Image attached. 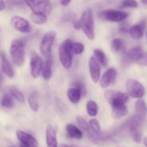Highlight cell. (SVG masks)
Here are the masks:
<instances>
[{
  "mask_svg": "<svg viewBox=\"0 0 147 147\" xmlns=\"http://www.w3.org/2000/svg\"><path fill=\"white\" fill-rule=\"evenodd\" d=\"M56 38V32L54 30L47 32L42 38L40 44V53L46 58L50 57L52 47Z\"/></svg>",
  "mask_w": 147,
  "mask_h": 147,
  "instance_id": "cell-5",
  "label": "cell"
},
{
  "mask_svg": "<svg viewBox=\"0 0 147 147\" xmlns=\"http://www.w3.org/2000/svg\"><path fill=\"white\" fill-rule=\"evenodd\" d=\"M67 96L70 102L73 103H78L80 100L81 93L76 88H70L67 92Z\"/></svg>",
  "mask_w": 147,
  "mask_h": 147,
  "instance_id": "cell-23",
  "label": "cell"
},
{
  "mask_svg": "<svg viewBox=\"0 0 147 147\" xmlns=\"http://www.w3.org/2000/svg\"><path fill=\"white\" fill-rule=\"evenodd\" d=\"M126 88L129 96L134 98H142L145 94V88L138 80L129 79L126 82Z\"/></svg>",
  "mask_w": 147,
  "mask_h": 147,
  "instance_id": "cell-6",
  "label": "cell"
},
{
  "mask_svg": "<svg viewBox=\"0 0 147 147\" xmlns=\"http://www.w3.org/2000/svg\"><path fill=\"white\" fill-rule=\"evenodd\" d=\"M1 80H2V75L0 73V86H1Z\"/></svg>",
  "mask_w": 147,
  "mask_h": 147,
  "instance_id": "cell-40",
  "label": "cell"
},
{
  "mask_svg": "<svg viewBox=\"0 0 147 147\" xmlns=\"http://www.w3.org/2000/svg\"><path fill=\"white\" fill-rule=\"evenodd\" d=\"M66 131H67V135L70 138L76 139H81L83 138V132L75 125L67 124L66 126Z\"/></svg>",
  "mask_w": 147,
  "mask_h": 147,
  "instance_id": "cell-22",
  "label": "cell"
},
{
  "mask_svg": "<svg viewBox=\"0 0 147 147\" xmlns=\"http://www.w3.org/2000/svg\"><path fill=\"white\" fill-rule=\"evenodd\" d=\"M1 106L7 109H11L14 106V100H13L12 97L11 95L6 93L3 96L2 98H1Z\"/></svg>",
  "mask_w": 147,
  "mask_h": 147,
  "instance_id": "cell-27",
  "label": "cell"
},
{
  "mask_svg": "<svg viewBox=\"0 0 147 147\" xmlns=\"http://www.w3.org/2000/svg\"><path fill=\"white\" fill-rule=\"evenodd\" d=\"M128 109L124 105L112 106V116L115 119H120L128 114Z\"/></svg>",
  "mask_w": 147,
  "mask_h": 147,
  "instance_id": "cell-20",
  "label": "cell"
},
{
  "mask_svg": "<svg viewBox=\"0 0 147 147\" xmlns=\"http://www.w3.org/2000/svg\"><path fill=\"white\" fill-rule=\"evenodd\" d=\"M139 4L136 0H123L121 2V8H136Z\"/></svg>",
  "mask_w": 147,
  "mask_h": 147,
  "instance_id": "cell-32",
  "label": "cell"
},
{
  "mask_svg": "<svg viewBox=\"0 0 147 147\" xmlns=\"http://www.w3.org/2000/svg\"><path fill=\"white\" fill-rule=\"evenodd\" d=\"M74 88H77L81 93V96H86L87 93V90H86V86L82 82H76L74 83Z\"/></svg>",
  "mask_w": 147,
  "mask_h": 147,
  "instance_id": "cell-35",
  "label": "cell"
},
{
  "mask_svg": "<svg viewBox=\"0 0 147 147\" xmlns=\"http://www.w3.org/2000/svg\"><path fill=\"white\" fill-rule=\"evenodd\" d=\"M28 103L32 111L37 112L39 109V103L37 100V96L36 93H32L28 97Z\"/></svg>",
  "mask_w": 147,
  "mask_h": 147,
  "instance_id": "cell-26",
  "label": "cell"
},
{
  "mask_svg": "<svg viewBox=\"0 0 147 147\" xmlns=\"http://www.w3.org/2000/svg\"><path fill=\"white\" fill-rule=\"evenodd\" d=\"M11 22L14 28L19 32L23 33H28L31 30L28 21L20 16H14L11 18Z\"/></svg>",
  "mask_w": 147,
  "mask_h": 147,
  "instance_id": "cell-12",
  "label": "cell"
},
{
  "mask_svg": "<svg viewBox=\"0 0 147 147\" xmlns=\"http://www.w3.org/2000/svg\"><path fill=\"white\" fill-rule=\"evenodd\" d=\"M6 7V4L3 0H0V11L4 10Z\"/></svg>",
  "mask_w": 147,
  "mask_h": 147,
  "instance_id": "cell-37",
  "label": "cell"
},
{
  "mask_svg": "<svg viewBox=\"0 0 147 147\" xmlns=\"http://www.w3.org/2000/svg\"><path fill=\"white\" fill-rule=\"evenodd\" d=\"M59 147H70V146H67V145H66V144H63L60 145V146Z\"/></svg>",
  "mask_w": 147,
  "mask_h": 147,
  "instance_id": "cell-39",
  "label": "cell"
},
{
  "mask_svg": "<svg viewBox=\"0 0 147 147\" xmlns=\"http://www.w3.org/2000/svg\"><path fill=\"white\" fill-rule=\"evenodd\" d=\"M136 118L139 121H144L146 116V105L144 100L139 98L135 103Z\"/></svg>",
  "mask_w": 147,
  "mask_h": 147,
  "instance_id": "cell-19",
  "label": "cell"
},
{
  "mask_svg": "<svg viewBox=\"0 0 147 147\" xmlns=\"http://www.w3.org/2000/svg\"><path fill=\"white\" fill-rule=\"evenodd\" d=\"M0 60H1V67L3 73L9 77V78H12L14 76V71L11 67V64L8 61L4 53H0Z\"/></svg>",
  "mask_w": 147,
  "mask_h": 147,
  "instance_id": "cell-18",
  "label": "cell"
},
{
  "mask_svg": "<svg viewBox=\"0 0 147 147\" xmlns=\"http://www.w3.org/2000/svg\"><path fill=\"white\" fill-rule=\"evenodd\" d=\"M10 93L11 96H13L14 98L17 99L19 102L20 103H24V97L23 96L22 93L18 90L16 88H11L10 89Z\"/></svg>",
  "mask_w": 147,
  "mask_h": 147,
  "instance_id": "cell-30",
  "label": "cell"
},
{
  "mask_svg": "<svg viewBox=\"0 0 147 147\" xmlns=\"http://www.w3.org/2000/svg\"><path fill=\"white\" fill-rule=\"evenodd\" d=\"M25 40L14 39L12 40L10 46L9 53L11 60L16 66H21L24 60L25 54Z\"/></svg>",
  "mask_w": 147,
  "mask_h": 147,
  "instance_id": "cell-2",
  "label": "cell"
},
{
  "mask_svg": "<svg viewBox=\"0 0 147 147\" xmlns=\"http://www.w3.org/2000/svg\"><path fill=\"white\" fill-rule=\"evenodd\" d=\"M93 54H94L95 59L96 60V61L98 63H100L101 65H103V67H106L108 64V60L106 58V56L105 55V53L102 51L101 50H99V49H96L93 51Z\"/></svg>",
  "mask_w": 147,
  "mask_h": 147,
  "instance_id": "cell-24",
  "label": "cell"
},
{
  "mask_svg": "<svg viewBox=\"0 0 147 147\" xmlns=\"http://www.w3.org/2000/svg\"><path fill=\"white\" fill-rule=\"evenodd\" d=\"M52 65H53V60L51 57H47V60L42 63L41 73L42 76L46 80L50 78L52 76Z\"/></svg>",
  "mask_w": 147,
  "mask_h": 147,
  "instance_id": "cell-21",
  "label": "cell"
},
{
  "mask_svg": "<svg viewBox=\"0 0 147 147\" xmlns=\"http://www.w3.org/2000/svg\"><path fill=\"white\" fill-rule=\"evenodd\" d=\"M72 52L76 55L81 54L84 51V45L80 42H72Z\"/></svg>",
  "mask_w": 147,
  "mask_h": 147,
  "instance_id": "cell-33",
  "label": "cell"
},
{
  "mask_svg": "<svg viewBox=\"0 0 147 147\" xmlns=\"http://www.w3.org/2000/svg\"><path fill=\"white\" fill-rule=\"evenodd\" d=\"M145 28H146V22L144 20L140 22L139 24L132 26L129 29V32L131 37L134 40H139L142 38L144 34Z\"/></svg>",
  "mask_w": 147,
  "mask_h": 147,
  "instance_id": "cell-16",
  "label": "cell"
},
{
  "mask_svg": "<svg viewBox=\"0 0 147 147\" xmlns=\"http://www.w3.org/2000/svg\"><path fill=\"white\" fill-rule=\"evenodd\" d=\"M89 71L93 83H97L100 78V67L94 57H91L89 61Z\"/></svg>",
  "mask_w": 147,
  "mask_h": 147,
  "instance_id": "cell-14",
  "label": "cell"
},
{
  "mask_svg": "<svg viewBox=\"0 0 147 147\" xmlns=\"http://www.w3.org/2000/svg\"><path fill=\"white\" fill-rule=\"evenodd\" d=\"M31 20L35 24H42L46 23L47 21V16L45 14H35V13H32L31 14Z\"/></svg>",
  "mask_w": 147,
  "mask_h": 147,
  "instance_id": "cell-29",
  "label": "cell"
},
{
  "mask_svg": "<svg viewBox=\"0 0 147 147\" xmlns=\"http://www.w3.org/2000/svg\"><path fill=\"white\" fill-rule=\"evenodd\" d=\"M142 2L144 4H146V2H147V0H142Z\"/></svg>",
  "mask_w": 147,
  "mask_h": 147,
  "instance_id": "cell-41",
  "label": "cell"
},
{
  "mask_svg": "<svg viewBox=\"0 0 147 147\" xmlns=\"http://www.w3.org/2000/svg\"><path fill=\"white\" fill-rule=\"evenodd\" d=\"M72 41L67 39L59 47V59L62 65L65 69L70 68L73 63V52L71 49Z\"/></svg>",
  "mask_w": 147,
  "mask_h": 147,
  "instance_id": "cell-3",
  "label": "cell"
},
{
  "mask_svg": "<svg viewBox=\"0 0 147 147\" xmlns=\"http://www.w3.org/2000/svg\"><path fill=\"white\" fill-rule=\"evenodd\" d=\"M70 1H71V0H60V4L65 7V6L68 5Z\"/></svg>",
  "mask_w": 147,
  "mask_h": 147,
  "instance_id": "cell-36",
  "label": "cell"
},
{
  "mask_svg": "<svg viewBox=\"0 0 147 147\" xmlns=\"http://www.w3.org/2000/svg\"><path fill=\"white\" fill-rule=\"evenodd\" d=\"M100 18L104 19L109 22H119L126 20L129 16V14L124 11H119L115 9H108L102 11L99 13Z\"/></svg>",
  "mask_w": 147,
  "mask_h": 147,
  "instance_id": "cell-8",
  "label": "cell"
},
{
  "mask_svg": "<svg viewBox=\"0 0 147 147\" xmlns=\"http://www.w3.org/2000/svg\"><path fill=\"white\" fill-rule=\"evenodd\" d=\"M105 98L111 106H116L124 105L129 99V96L123 92L109 90L105 93Z\"/></svg>",
  "mask_w": 147,
  "mask_h": 147,
  "instance_id": "cell-7",
  "label": "cell"
},
{
  "mask_svg": "<svg viewBox=\"0 0 147 147\" xmlns=\"http://www.w3.org/2000/svg\"><path fill=\"white\" fill-rule=\"evenodd\" d=\"M111 48L112 50L116 53H120L123 51L124 48V45L123 42L120 38H115L111 42Z\"/></svg>",
  "mask_w": 147,
  "mask_h": 147,
  "instance_id": "cell-28",
  "label": "cell"
},
{
  "mask_svg": "<svg viewBox=\"0 0 147 147\" xmlns=\"http://www.w3.org/2000/svg\"><path fill=\"white\" fill-rule=\"evenodd\" d=\"M74 28L76 29V30H79L80 29V23H79V21H76V22H74Z\"/></svg>",
  "mask_w": 147,
  "mask_h": 147,
  "instance_id": "cell-38",
  "label": "cell"
},
{
  "mask_svg": "<svg viewBox=\"0 0 147 147\" xmlns=\"http://www.w3.org/2000/svg\"><path fill=\"white\" fill-rule=\"evenodd\" d=\"M125 60L128 63H137L146 65V56L142 47H134L129 50L126 53Z\"/></svg>",
  "mask_w": 147,
  "mask_h": 147,
  "instance_id": "cell-9",
  "label": "cell"
},
{
  "mask_svg": "<svg viewBox=\"0 0 147 147\" xmlns=\"http://www.w3.org/2000/svg\"><path fill=\"white\" fill-rule=\"evenodd\" d=\"M31 9L32 13L42 14L47 16L50 14L53 6L49 0H24Z\"/></svg>",
  "mask_w": 147,
  "mask_h": 147,
  "instance_id": "cell-4",
  "label": "cell"
},
{
  "mask_svg": "<svg viewBox=\"0 0 147 147\" xmlns=\"http://www.w3.org/2000/svg\"><path fill=\"white\" fill-rule=\"evenodd\" d=\"M86 109H87L88 114L90 116L94 117L97 115L98 111V106L97 103L93 100H88L86 104Z\"/></svg>",
  "mask_w": 147,
  "mask_h": 147,
  "instance_id": "cell-25",
  "label": "cell"
},
{
  "mask_svg": "<svg viewBox=\"0 0 147 147\" xmlns=\"http://www.w3.org/2000/svg\"><path fill=\"white\" fill-rule=\"evenodd\" d=\"M117 76V72L114 68H109L105 72L100 78V86L103 88H106L109 87L111 83H114Z\"/></svg>",
  "mask_w": 147,
  "mask_h": 147,
  "instance_id": "cell-13",
  "label": "cell"
},
{
  "mask_svg": "<svg viewBox=\"0 0 147 147\" xmlns=\"http://www.w3.org/2000/svg\"><path fill=\"white\" fill-rule=\"evenodd\" d=\"M42 59L36 53H33L30 56V73L33 78H37L39 77L41 73L42 67Z\"/></svg>",
  "mask_w": 147,
  "mask_h": 147,
  "instance_id": "cell-10",
  "label": "cell"
},
{
  "mask_svg": "<svg viewBox=\"0 0 147 147\" xmlns=\"http://www.w3.org/2000/svg\"><path fill=\"white\" fill-rule=\"evenodd\" d=\"M88 126H89V129H91L92 131L93 132L94 134H99L100 131V125H99L98 121L96 119H92L89 121L88 123Z\"/></svg>",
  "mask_w": 147,
  "mask_h": 147,
  "instance_id": "cell-31",
  "label": "cell"
},
{
  "mask_svg": "<svg viewBox=\"0 0 147 147\" xmlns=\"http://www.w3.org/2000/svg\"><path fill=\"white\" fill-rule=\"evenodd\" d=\"M77 121L78 123V126H80V129L82 130L85 131H89V126L88 122L85 120L81 116H78L77 117Z\"/></svg>",
  "mask_w": 147,
  "mask_h": 147,
  "instance_id": "cell-34",
  "label": "cell"
},
{
  "mask_svg": "<svg viewBox=\"0 0 147 147\" xmlns=\"http://www.w3.org/2000/svg\"><path fill=\"white\" fill-rule=\"evenodd\" d=\"M20 147H27V146H25V145H24V144H21L20 145Z\"/></svg>",
  "mask_w": 147,
  "mask_h": 147,
  "instance_id": "cell-42",
  "label": "cell"
},
{
  "mask_svg": "<svg viewBox=\"0 0 147 147\" xmlns=\"http://www.w3.org/2000/svg\"><path fill=\"white\" fill-rule=\"evenodd\" d=\"M46 143L47 147H58L57 133L51 125H48L46 128Z\"/></svg>",
  "mask_w": 147,
  "mask_h": 147,
  "instance_id": "cell-17",
  "label": "cell"
},
{
  "mask_svg": "<svg viewBox=\"0 0 147 147\" xmlns=\"http://www.w3.org/2000/svg\"><path fill=\"white\" fill-rule=\"evenodd\" d=\"M78 21L80 29L83 30L86 37L90 40H93L95 37L94 17L93 11L90 9L85 10Z\"/></svg>",
  "mask_w": 147,
  "mask_h": 147,
  "instance_id": "cell-1",
  "label": "cell"
},
{
  "mask_svg": "<svg viewBox=\"0 0 147 147\" xmlns=\"http://www.w3.org/2000/svg\"><path fill=\"white\" fill-rule=\"evenodd\" d=\"M17 136L22 144H24L27 147H38V142L37 139L30 134L23 131H17Z\"/></svg>",
  "mask_w": 147,
  "mask_h": 147,
  "instance_id": "cell-11",
  "label": "cell"
},
{
  "mask_svg": "<svg viewBox=\"0 0 147 147\" xmlns=\"http://www.w3.org/2000/svg\"><path fill=\"white\" fill-rule=\"evenodd\" d=\"M139 121H140L136 118L133 121H131V123L130 124V131L131 138L134 142H136V143H140L142 142V132Z\"/></svg>",
  "mask_w": 147,
  "mask_h": 147,
  "instance_id": "cell-15",
  "label": "cell"
}]
</instances>
